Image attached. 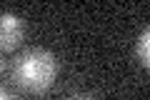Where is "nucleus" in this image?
<instances>
[{
    "mask_svg": "<svg viewBox=\"0 0 150 100\" xmlns=\"http://www.w3.org/2000/svg\"><path fill=\"white\" fill-rule=\"evenodd\" d=\"M58 58L48 48H28L13 65V78L28 93H45L55 83Z\"/></svg>",
    "mask_w": 150,
    "mask_h": 100,
    "instance_id": "nucleus-1",
    "label": "nucleus"
},
{
    "mask_svg": "<svg viewBox=\"0 0 150 100\" xmlns=\"http://www.w3.org/2000/svg\"><path fill=\"white\" fill-rule=\"evenodd\" d=\"M23 33H25V25H23L20 15H15L10 10L0 13V50L18 48V43L23 40Z\"/></svg>",
    "mask_w": 150,
    "mask_h": 100,
    "instance_id": "nucleus-2",
    "label": "nucleus"
},
{
    "mask_svg": "<svg viewBox=\"0 0 150 100\" xmlns=\"http://www.w3.org/2000/svg\"><path fill=\"white\" fill-rule=\"evenodd\" d=\"M135 55H138L140 65L148 68V63H150V28H143L138 43H135Z\"/></svg>",
    "mask_w": 150,
    "mask_h": 100,
    "instance_id": "nucleus-3",
    "label": "nucleus"
},
{
    "mask_svg": "<svg viewBox=\"0 0 150 100\" xmlns=\"http://www.w3.org/2000/svg\"><path fill=\"white\" fill-rule=\"evenodd\" d=\"M0 100H15V98H13V93H10L8 88H3V85H0Z\"/></svg>",
    "mask_w": 150,
    "mask_h": 100,
    "instance_id": "nucleus-4",
    "label": "nucleus"
},
{
    "mask_svg": "<svg viewBox=\"0 0 150 100\" xmlns=\"http://www.w3.org/2000/svg\"><path fill=\"white\" fill-rule=\"evenodd\" d=\"M68 100H93V98H90V95H70Z\"/></svg>",
    "mask_w": 150,
    "mask_h": 100,
    "instance_id": "nucleus-5",
    "label": "nucleus"
},
{
    "mask_svg": "<svg viewBox=\"0 0 150 100\" xmlns=\"http://www.w3.org/2000/svg\"><path fill=\"white\" fill-rule=\"evenodd\" d=\"M3 68H5V63H3V58H0V73H3Z\"/></svg>",
    "mask_w": 150,
    "mask_h": 100,
    "instance_id": "nucleus-6",
    "label": "nucleus"
}]
</instances>
